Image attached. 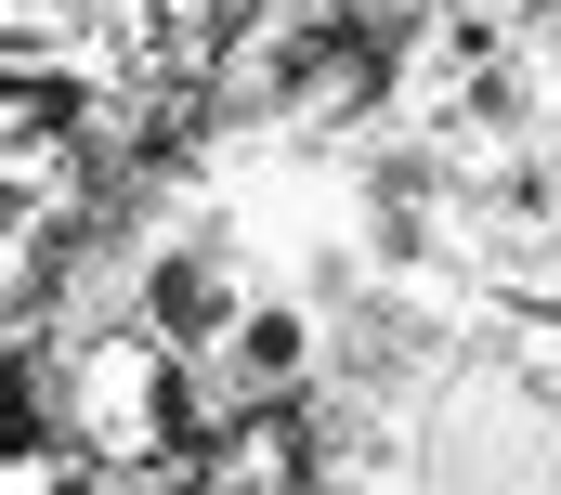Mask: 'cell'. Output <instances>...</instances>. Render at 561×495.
<instances>
[{
  "mask_svg": "<svg viewBox=\"0 0 561 495\" xmlns=\"http://www.w3.org/2000/svg\"><path fill=\"white\" fill-rule=\"evenodd\" d=\"M170 404H183L170 339H144V326H92V339H79L66 417H79V444H92L105 470H157V457H170Z\"/></svg>",
  "mask_w": 561,
  "mask_h": 495,
  "instance_id": "6da1fadb",
  "label": "cell"
},
{
  "mask_svg": "<svg viewBox=\"0 0 561 495\" xmlns=\"http://www.w3.org/2000/svg\"><path fill=\"white\" fill-rule=\"evenodd\" d=\"M157 339H222V274L209 261H170L157 274Z\"/></svg>",
  "mask_w": 561,
  "mask_h": 495,
  "instance_id": "7a4b0ae2",
  "label": "cell"
}]
</instances>
